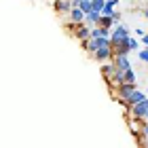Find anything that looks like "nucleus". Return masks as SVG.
I'll list each match as a JSON object with an SVG mask.
<instances>
[{
    "label": "nucleus",
    "mask_w": 148,
    "mask_h": 148,
    "mask_svg": "<svg viewBox=\"0 0 148 148\" xmlns=\"http://www.w3.org/2000/svg\"><path fill=\"white\" fill-rule=\"evenodd\" d=\"M95 38H110V30L102 28V25L91 28V40H95Z\"/></svg>",
    "instance_id": "9b49d317"
},
{
    "label": "nucleus",
    "mask_w": 148,
    "mask_h": 148,
    "mask_svg": "<svg viewBox=\"0 0 148 148\" xmlns=\"http://www.w3.org/2000/svg\"><path fill=\"white\" fill-rule=\"evenodd\" d=\"M102 74H104V78L112 80L114 74H116V66H114V62H106V64L102 66Z\"/></svg>",
    "instance_id": "1a4fd4ad"
},
{
    "label": "nucleus",
    "mask_w": 148,
    "mask_h": 148,
    "mask_svg": "<svg viewBox=\"0 0 148 148\" xmlns=\"http://www.w3.org/2000/svg\"><path fill=\"white\" fill-rule=\"evenodd\" d=\"M93 57H95L97 62H102V64L110 62V59L114 57V53H112V47H102V49H97L95 53H93Z\"/></svg>",
    "instance_id": "7ed1b4c3"
},
{
    "label": "nucleus",
    "mask_w": 148,
    "mask_h": 148,
    "mask_svg": "<svg viewBox=\"0 0 148 148\" xmlns=\"http://www.w3.org/2000/svg\"><path fill=\"white\" fill-rule=\"evenodd\" d=\"M74 36H76L80 42H87V40H91V28H87V25H76V30H74Z\"/></svg>",
    "instance_id": "423d86ee"
},
{
    "label": "nucleus",
    "mask_w": 148,
    "mask_h": 148,
    "mask_svg": "<svg viewBox=\"0 0 148 148\" xmlns=\"http://www.w3.org/2000/svg\"><path fill=\"white\" fill-rule=\"evenodd\" d=\"M146 148H148V144H146Z\"/></svg>",
    "instance_id": "393cba45"
},
{
    "label": "nucleus",
    "mask_w": 148,
    "mask_h": 148,
    "mask_svg": "<svg viewBox=\"0 0 148 148\" xmlns=\"http://www.w3.org/2000/svg\"><path fill=\"white\" fill-rule=\"evenodd\" d=\"M123 83H125V85H136V72H133V70H127L125 76H123Z\"/></svg>",
    "instance_id": "2eb2a0df"
},
{
    "label": "nucleus",
    "mask_w": 148,
    "mask_h": 148,
    "mask_svg": "<svg viewBox=\"0 0 148 148\" xmlns=\"http://www.w3.org/2000/svg\"><path fill=\"white\" fill-rule=\"evenodd\" d=\"M97 25H102V28H106V30H110V32H112V28H114L116 23H114V19H112V17H104V15H102V17H99V23H97Z\"/></svg>",
    "instance_id": "4468645a"
},
{
    "label": "nucleus",
    "mask_w": 148,
    "mask_h": 148,
    "mask_svg": "<svg viewBox=\"0 0 148 148\" xmlns=\"http://www.w3.org/2000/svg\"><path fill=\"white\" fill-rule=\"evenodd\" d=\"M112 62H114V66H116V70H121V72L133 70V68H131V62H129V55H116Z\"/></svg>",
    "instance_id": "20e7f679"
},
{
    "label": "nucleus",
    "mask_w": 148,
    "mask_h": 148,
    "mask_svg": "<svg viewBox=\"0 0 148 148\" xmlns=\"http://www.w3.org/2000/svg\"><path fill=\"white\" fill-rule=\"evenodd\" d=\"M70 21L74 25H83L85 23V13L80 11V9H72L70 11Z\"/></svg>",
    "instance_id": "9d476101"
},
{
    "label": "nucleus",
    "mask_w": 148,
    "mask_h": 148,
    "mask_svg": "<svg viewBox=\"0 0 148 148\" xmlns=\"http://www.w3.org/2000/svg\"><path fill=\"white\" fill-rule=\"evenodd\" d=\"M119 2H121V0H106L102 15H104V17H112L114 13H116V4H119Z\"/></svg>",
    "instance_id": "6e6552de"
},
{
    "label": "nucleus",
    "mask_w": 148,
    "mask_h": 148,
    "mask_svg": "<svg viewBox=\"0 0 148 148\" xmlns=\"http://www.w3.org/2000/svg\"><path fill=\"white\" fill-rule=\"evenodd\" d=\"M91 2H93V4H104L106 0H91Z\"/></svg>",
    "instance_id": "4be33fe9"
},
{
    "label": "nucleus",
    "mask_w": 148,
    "mask_h": 148,
    "mask_svg": "<svg viewBox=\"0 0 148 148\" xmlns=\"http://www.w3.org/2000/svg\"><path fill=\"white\" fill-rule=\"evenodd\" d=\"M142 45H144V47H146V49H148V32H146V34L142 36Z\"/></svg>",
    "instance_id": "aec40b11"
},
{
    "label": "nucleus",
    "mask_w": 148,
    "mask_h": 148,
    "mask_svg": "<svg viewBox=\"0 0 148 148\" xmlns=\"http://www.w3.org/2000/svg\"><path fill=\"white\" fill-rule=\"evenodd\" d=\"M55 9H57V13H70L72 11V2L70 0H57Z\"/></svg>",
    "instance_id": "ddd939ff"
},
{
    "label": "nucleus",
    "mask_w": 148,
    "mask_h": 148,
    "mask_svg": "<svg viewBox=\"0 0 148 148\" xmlns=\"http://www.w3.org/2000/svg\"><path fill=\"white\" fill-rule=\"evenodd\" d=\"M136 91V85H119V104H125V99Z\"/></svg>",
    "instance_id": "39448f33"
},
{
    "label": "nucleus",
    "mask_w": 148,
    "mask_h": 148,
    "mask_svg": "<svg viewBox=\"0 0 148 148\" xmlns=\"http://www.w3.org/2000/svg\"><path fill=\"white\" fill-rule=\"evenodd\" d=\"M99 17H102V15L95 13V11L87 13V15H85V25H87V28H95V25L99 23Z\"/></svg>",
    "instance_id": "f8f14e48"
},
{
    "label": "nucleus",
    "mask_w": 148,
    "mask_h": 148,
    "mask_svg": "<svg viewBox=\"0 0 148 148\" xmlns=\"http://www.w3.org/2000/svg\"><path fill=\"white\" fill-rule=\"evenodd\" d=\"M76 9H80V11H83L85 15H87V13H91V11H93V2H91V0H85V2L80 4V6H76Z\"/></svg>",
    "instance_id": "dca6fc26"
},
{
    "label": "nucleus",
    "mask_w": 148,
    "mask_h": 148,
    "mask_svg": "<svg viewBox=\"0 0 148 148\" xmlns=\"http://www.w3.org/2000/svg\"><path fill=\"white\" fill-rule=\"evenodd\" d=\"M146 114H148V97H144L140 104L131 106V116L136 119V121H144Z\"/></svg>",
    "instance_id": "f03ea898"
},
{
    "label": "nucleus",
    "mask_w": 148,
    "mask_h": 148,
    "mask_svg": "<svg viewBox=\"0 0 148 148\" xmlns=\"http://www.w3.org/2000/svg\"><path fill=\"white\" fill-rule=\"evenodd\" d=\"M127 38H129V28L123 25V23L114 25V30L110 32V45L112 47H119V45L127 42Z\"/></svg>",
    "instance_id": "f257e3e1"
},
{
    "label": "nucleus",
    "mask_w": 148,
    "mask_h": 148,
    "mask_svg": "<svg viewBox=\"0 0 148 148\" xmlns=\"http://www.w3.org/2000/svg\"><path fill=\"white\" fill-rule=\"evenodd\" d=\"M144 97H146V95H144V93L136 89V91H133V93H131V95H129V97H127V99H125V106H127V108H131V106H136V104H140V102H142V99H144Z\"/></svg>",
    "instance_id": "0eeeda50"
},
{
    "label": "nucleus",
    "mask_w": 148,
    "mask_h": 148,
    "mask_svg": "<svg viewBox=\"0 0 148 148\" xmlns=\"http://www.w3.org/2000/svg\"><path fill=\"white\" fill-rule=\"evenodd\" d=\"M136 34H138V36H140V38H142V36H144V34H146V32H144V30H142V28H138V30H136Z\"/></svg>",
    "instance_id": "412c9836"
},
{
    "label": "nucleus",
    "mask_w": 148,
    "mask_h": 148,
    "mask_svg": "<svg viewBox=\"0 0 148 148\" xmlns=\"http://www.w3.org/2000/svg\"><path fill=\"white\" fill-rule=\"evenodd\" d=\"M140 136L148 138V123H142V129H140Z\"/></svg>",
    "instance_id": "6ab92c4d"
},
{
    "label": "nucleus",
    "mask_w": 148,
    "mask_h": 148,
    "mask_svg": "<svg viewBox=\"0 0 148 148\" xmlns=\"http://www.w3.org/2000/svg\"><path fill=\"white\" fill-rule=\"evenodd\" d=\"M138 57L142 59V62H146V64H148V49H146V47H144V49H140V53H138Z\"/></svg>",
    "instance_id": "a211bd4d"
},
{
    "label": "nucleus",
    "mask_w": 148,
    "mask_h": 148,
    "mask_svg": "<svg viewBox=\"0 0 148 148\" xmlns=\"http://www.w3.org/2000/svg\"><path fill=\"white\" fill-rule=\"evenodd\" d=\"M142 123H148V114H146V116H144V121H142Z\"/></svg>",
    "instance_id": "5701e85b"
},
{
    "label": "nucleus",
    "mask_w": 148,
    "mask_h": 148,
    "mask_svg": "<svg viewBox=\"0 0 148 148\" xmlns=\"http://www.w3.org/2000/svg\"><path fill=\"white\" fill-rule=\"evenodd\" d=\"M127 47H129V51H138V49H140L138 40L133 38V36H129V40H127Z\"/></svg>",
    "instance_id": "f3484780"
},
{
    "label": "nucleus",
    "mask_w": 148,
    "mask_h": 148,
    "mask_svg": "<svg viewBox=\"0 0 148 148\" xmlns=\"http://www.w3.org/2000/svg\"><path fill=\"white\" fill-rule=\"evenodd\" d=\"M144 15H146V19H148V9H146V11H144Z\"/></svg>",
    "instance_id": "b1692460"
}]
</instances>
